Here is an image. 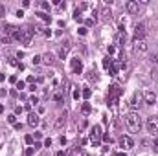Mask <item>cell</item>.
I'll list each match as a JSON object with an SVG mask.
<instances>
[{
	"mask_svg": "<svg viewBox=\"0 0 158 156\" xmlns=\"http://www.w3.org/2000/svg\"><path fill=\"white\" fill-rule=\"evenodd\" d=\"M142 105H143V94H142V92H134V96H132L129 107L132 108V112H136V110L142 108Z\"/></svg>",
	"mask_w": 158,
	"mask_h": 156,
	"instance_id": "obj_4",
	"label": "cell"
},
{
	"mask_svg": "<svg viewBox=\"0 0 158 156\" xmlns=\"http://www.w3.org/2000/svg\"><path fill=\"white\" fill-rule=\"evenodd\" d=\"M0 81H4V74H0Z\"/></svg>",
	"mask_w": 158,
	"mask_h": 156,
	"instance_id": "obj_53",
	"label": "cell"
},
{
	"mask_svg": "<svg viewBox=\"0 0 158 156\" xmlns=\"http://www.w3.org/2000/svg\"><path fill=\"white\" fill-rule=\"evenodd\" d=\"M121 88H119L118 84H112L110 88H109V97H107V101H109V105H116V101L119 99V96H121Z\"/></svg>",
	"mask_w": 158,
	"mask_h": 156,
	"instance_id": "obj_3",
	"label": "cell"
},
{
	"mask_svg": "<svg viewBox=\"0 0 158 156\" xmlns=\"http://www.w3.org/2000/svg\"><path fill=\"white\" fill-rule=\"evenodd\" d=\"M79 96H81V92L79 90H74V99H79Z\"/></svg>",
	"mask_w": 158,
	"mask_h": 156,
	"instance_id": "obj_44",
	"label": "cell"
},
{
	"mask_svg": "<svg viewBox=\"0 0 158 156\" xmlns=\"http://www.w3.org/2000/svg\"><path fill=\"white\" fill-rule=\"evenodd\" d=\"M40 7H42L44 11H48V9H50V4H48V2H40Z\"/></svg>",
	"mask_w": 158,
	"mask_h": 156,
	"instance_id": "obj_34",
	"label": "cell"
},
{
	"mask_svg": "<svg viewBox=\"0 0 158 156\" xmlns=\"http://www.w3.org/2000/svg\"><path fill=\"white\" fill-rule=\"evenodd\" d=\"M125 9H127L131 15H138V11H140V4L134 2V0H129V2H125Z\"/></svg>",
	"mask_w": 158,
	"mask_h": 156,
	"instance_id": "obj_10",
	"label": "cell"
},
{
	"mask_svg": "<svg viewBox=\"0 0 158 156\" xmlns=\"http://www.w3.org/2000/svg\"><path fill=\"white\" fill-rule=\"evenodd\" d=\"M63 99H64V90H57V92L53 94V101H55V103H61Z\"/></svg>",
	"mask_w": 158,
	"mask_h": 156,
	"instance_id": "obj_18",
	"label": "cell"
},
{
	"mask_svg": "<svg viewBox=\"0 0 158 156\" xmlns=\"http://www.w3.org/2000/svg\"><path fill=\"white\" fill-rule=\"evenodd\" d=\"M20 33H22V44H26V46H30V42L33 39V35H35V30L31 28V26H26V28H20Z\"/></svg>",
	"mask_w": 158,
	"mask_h": 156,
	"instance_id": "obj_5",
	"label": "cell"
},
{
	"mask_svg": "<svg viewBox=\"0 0 158 156\" xmlns=\"http://www.w3.org/2000/svg\"><path fill=\"white\" fill-rule=\"evenodd\" d=\"M37 17H39L40 20H44V22H48V24L52 22V17H50L48 13H44V11H39V13H37Z\"/></svg>",
	"mask_w": 158,
	"mask_h": 156,
	"instance_id": "obj_19",
	"label": "cell"
},
{
	"mask_svg": "<svg viewBox=\"0 0 158 156\" xmlns=\"http://www.w3.org/2000/svg\"><path fill=\"white\" fill-rule=\"evenodd\" d=\"M112 63H114V59H110V57L107 55V57L103 59V68H107V70H109V68L112 66Z\"/></svg>",
	"mask_w": 158,
	"mask_h": 156,
	"instance_id": "obj_21",
	"label": "cell"
},
{
	"mask_svg": "<svg viewBox=\"0 0 158 156\" xmlns=\"http://www.w3.org/2000/svg\"><path fill=\"white\" fill-rule=\"evenodd\" d=\"M125 125H127V129L131 130V132H140L142 130V117L138 112H129V114H125Z\"/></svg>",
	"mask_w": 158,
	"mask_h": 156,
	"instance_id": "obj_1",
	"label": "cell"
},
{
	"mask_svg": "<svg viewBox=\"0 0 158 156\" xmlns=\"http://www.w3.org/2000/svg\"><path fill=\"white\" fill-rule=\"evenodd\" d=\"M153 149H155V153L158 154V138L155 140V143H153Z\"/></svg>",
	"mask_w": 158,
	"mask_h": 156,
	"instance_id": "obj_39",
	"label": "cell"
},
{
	"mask_svg": "<svg viewBox=\"0 0 158 156\" xmlns=\"http://www.w3.org/2000/svg\"><path fill=\"white\" fill-rule=\"evenodd\" d=\"M145 127H147V130L151 134L158 136V116H149L147 121H145Z\"/></svg>",
	"mask_w": 158,
	"mask_h": 156,
	"instance_id": "obj_7",
	"label": "cell"
},
{
	"mask_svg": "<svg viewBox=\"0 0 158 156\" xmlns=\"http://www.w3.org/2000/svg\"><path fill=\"white\" fill-rule=\"evenodd\" d=\"M107 51H109V55H112V53L116 51V46H109V48H107Z\"/></svg>",
	"mask_w": 158,
	"mask_h": 156,
	"instance_id": "obj_37",
	"label": "cell"
},
{
	"mask_svg": "<svg viewBox=\"0 0 158 156\" xmlns=\"http://www.w3.org/2000/svg\"><path fill=\"white\" fill-rule=\"evenodd\" d=\"M119 147H121L123 151H129V149H132V147H134V141H132V138H131V136H121V138H119Z\"/></svg>",
	"mask_w": 158,
	"mask_h": 156,
	"instance_id": "obj_9",
	"label": "cell"
},
{
	"mask_svg": "<svg viewBox=\"0 0 158 156\" xmlns=\"http://www.w3.org/2000/svg\"><path fill=\"white\" fill-rule=\"evenodd\" d=\"M17 81H18L17 75H11V77H9V83H15V84H17Z\"/></svg>",
	"mask_w": 158,
	"mask_h": 156,
	"instance_id": "obj_42",
	"label": "cell"
},
{
	"mask_svg": "<svg viewBox=\"0 0 158 156\" xmlns=\"http://www.w3.org/2000/svg\"><path fill=\"white\" fill-rule=\"evenodd\" d=\"M7 63H9L11 66H17V68H18V64H20V63H17V61H15V57H9V61H7Z\"/></svg>",
	"mask_w": 158,
	"mask_h": 156,
	"instance_id": "obj_28",
	"label": "cell"
},
{
	"mask_svg": "<svg viewBox=\"0 0 158 156\" xmlns=\"http://www.w3.org/2000/svg\"><path fill=\"white\" fill-rule=\"evenodd\" d=\"M31 63H33V64H40V63H42V57H40V55H35V57L31 59Z\"/></svg>",
	"mask_w": 158,
	"mask_h": 156,
	"instance_id": "obj_26",
	"label": "cell"
},
{
	"mask_svg": "<svg viewBox=\"0 0 158 156\" xmlns=\"http://www.w3.org/2000/svg\"><path fill=\"white\" fill-rule=\"evenodd\" d=\"M20 112H22V107H17V108H15V116H18Z\"/></svg>",
	"mask_w": 158,
	"mask_h": 156,
	"instance_id": "obj_46",
	"label": "cell"
},
{
	"mask_svg": "<svg viewBox=\"0 0 158 156\" xmlns=\"http://www.w3.org/2000/svg\"><path fill=\"white\" fill-rule=\"evenodd\" d=\"M33 138H35V140H40V138H42V132H35Z\"/></svg>",
	"mask_w": 158,
	"mask_h": 156,
	"instance_id": "obj_43",
	"label": "cell"
},
{
	"mask_svg": "<svg viewBox=\"0 0 158 156\" xmlns=\"http://www.w3.org/2000/svg\"><path fill=\"white\" fill-rule=\"evenodd\" d=\"M13 127H15V130H22V123H15Z\"/></svg>",
	"mask_w": 158,
	"mask_h": 156,
	"instance_id": "obj_40",
	"label": "cell"
},
{
	"mask_svg": "<svg viewBox=\"0 0 158 156\" xmlns=\"http://www.w3.org/2000/svg\"><path fill=\"white\" fill-rule=\"evenodd\" d=\"M72 70H74V74H83V63H81V59H72Z\"/></svg>",
	"mask_w": 158,
	"mask_h": 156,
	"instance_id": "obj_14",
	"label": "cell"
},
{
	"mask_svg": "<svg viewBox=\"0 0 158 156\" xmlns=\"http://www.w3.org/2000/svg\"><path fill=\"white\" fill-rule=\"evenodd\" d=\"M114 156H127V154H123V153H118V154H114Z\"/></svg>",
	"mask_w": 158,
	"mask_h": 156,
	"instance_id": "obj_52",
	"label": "cell"
},
{
	"mask_svg": "<svg viewBox=\"0 0 158 156\" xmlns=\"http://www.w3.org/2000/svg\"><path fill=\"white\" fill-rule=\"evenodd\" d=\"M147 35V22H140L134 28V39H143Z\"/></svg>",
	"mask_w": 158,
	"mask_h": 156,
	"instance_id": "obj_8",
	"label": "cell"
},
{
	"mask_svg": "<svg viewBox=\"0 0 158 156\" xmlns=\"http://www.w3.org/2000/svg\"><path fill=\"white\" fill-rule=\"evenodd\" d=\"M101 138H103V132H101V127L99 125H94V129L90 130V143L94 147H97L101 143Z\"/></svg>",
	"mask_w": 158,
	"mask_h": 156,
	"instance_id": "obj_2",
	"label": "cell"
},
{
	"mask_svg": "<svg viewBox=\"0 0 158 156\" xmlns=\"http://www.w3.org/2000/svg\"><path fill=\"white\" fill-rule=\"evenodd\" d=\"M17 88H18V90H24V88H26V83H24V81H17Z\"/></svg>",
	"mask_w": 158,
	"mask_h": 156,
	"instance_id": "obj_29",
	"label": "cell"
},
{
	"mask_svg": "<svg viewBox=\"0 0 158 156\" xmlns=\"http://www.w3.org/2000/svg\"><path fill=\"white\" fill-rule=\"evenodd\" d=\"M17 17H18V18H22V17H24V11H22V9H18V11H17Z\"/></svg>",
	"mask_w": 158,
	"mask_h": 156,
	"instance_id": "obj_45",
	"label": "cell"
},
{
	"mask_svg": "<svg viewBox=\"0 0 158 156\" xmlns=\"http://www.w3.org/2000/svg\"><path fill=\"white\" fill-rule=\"evenodd\" d=\"M64 123H66V112H64V114H59V116L55 117V121H53V129L59 130V129H63Z\"/></svg>",
	"mask_w": 158,
	"mask_h": 156,
	"instance_id": "obj_13",
	"label": "cell"
},
{
	"mask_svg": "<svg viewBox=\"0 0 158 156\" xmlns=\"http://www.w3.org/2000/svg\"><path fill=\"white\" fill-rule=\"evenodd\" d=\"M143 101H145L147 105L156 103V94H155L153 90H145V92H143Z\"/></svg>",
	"mask_w": 158,
	"mask_h": 156,
	"instance_id": "obj_12",
	"label": "cell"
},
{
	"mask_svg": "<svg viewBox=\"0 0 158 156\" xmlns=\"http://www.w3.org/2000/svg\"><path fill=\"white\" fill-rule=\"evenodd\" d=\"M101 20H103V22H110V20H112V11H110L109 7H105V9L101 11Z\"/></svg>",
	"mask_w": 158,
	"mask_h": 156,
	"instance_id": "obj_16",
	"label": "cell"
},
{
	"mask_svg": "<svg viewBox=\"0 0 158 156\" xmlns=\"http://www.w3.org/2000/svg\"><path fill=\"white\" fill-rule=\"evenodd\" d=\"M37 103H39V97L37 96H31L30 97V105H37Z\"/></svg>",
	"mask_w": 158,
	"mask_h": 156,
	"instance_id": "obj_30",
	"label": "cell"
},
{
	"mask_svg": "<svg viewBox=\"0 0 158 156\" xmlns=\"http://www.w3.org/2000/svg\"><path fill=\"white\" fill-rule=\"evenodd\" d=\"M39 121H40L39 116H37V114H33V112L28 116V125H30V127H37V125H39Z\"/></svg>",
	"mask_w": 158,
	"mask_h": 156,
	"instance_id": "obj_17",
	"label": "cell"
},
{
	"mask_svg": "<svg viewBox=\"0 0 158 156\" xmlns=\"http://www.w3.org/2000/svg\"><path fill=\"white\" fill-rule=\"evenodd\" d=\"M151 63H153V64H158V53H153V55H151Z\"/></svg>",
	"mask_w": 158,
	"mask_h": 156,
	"instance_id": "obj_32",
	"label": "cell"
},
{
	"mask_svg": "<svg viewBox=\"0 0 158 156\" xmlns=\"http://www.w3.org/2000/svg\"><path fill=\"white\" fill-rule=\"evenodd\" d=\"M2 42H4V44H9V42H11V37L4 35V37H2Z\"/></svg>",
	"mask_w": 158,
	"mask_h": 156,
	"instance_id": "obj_36",
	"label": "cell"
},
{
	"mask_svg": "<svg viewBox=\"0 0 158 156\" xmlns=\"http://www.w3.org/2000/svg\"><path fill=\"white\" fill-rule=\"evenodd\" d=\"M55 156H66V153H64V151H59V153H57Z\"/></svg>",
	"mask_w": 158,
	"mask_h": 156,
	"instance_id": "obj_49",
	"label": "cell"
},
{
	"mask_svg": "<svg viewBox=\"0 0 158 156\" xmlns=\"http://www.w3.org/2000/svg\"><path fill=\"white\" fill-rule=\"evenodd\" d=\"M88 79H90V81H97V75H96V72H94V70L90 72V75H88Z\"/></svg>",
	"mask_w": 158,
	"mask_h": 156,
	"instance_id": "obj_33",
	"label": "cell"
},
{
	"mask_svg": "<svg viewBox=\"0 0 158 156\" xmlns=\"http://www.w3.org/2000/svg\"><path fill=\"white\" fill-rule=\"evenodd\" d=\"M81 112H83L85 116H88V114L92 112V107H90L88 103H83V105H81Z\"/></svg>",
	"mask_w": 158,
	"mask_h": 156,
	"instance_id": "obj_20",
	"label": "cell"
},
{
	"mask_svg": "<svg viewBox=\"0 0 158 156\" xmlns=\"http://www.w3.org/2000/svg\"><path fill=\"white\" fill-rule=\"evenodd\" d=\"M24 141H26V143H28V145L31 147V145H33V136H31V134H28V136L24 138Z\"/></svg>",
	"mask_w": 158,
	"mask_h": 156,
	"instance_id": "obj_25",
	"label": "cell"
},
{
	"mask_svg": "<svg viewBox=\"0 0 158 156\" xmlns=\"http://www.w3.org/2000/svg\"><path fill=\"white\" fill-rule=\"evenodd\" d=\"M2 112H4V105H0V114H2Z\"/></svg>",
	"mask_w": 158,
	"mask_h": 156,
	"instance_id": "obj_51",
	"label": "cell"
},
{
	"mask_svg": "<svg viewBox=\"0 0 158 156\" xmlns=\"http://www.w3.org/2000/svg\"><path fill=\"white\" fill-rule=\"evenodd\" d=\"M94 22H96L94 18H86V22H85V24H86V28H90V26H94Z\"/></svg>",
	"mask_w": 158,
	"mask_h": 156,
	"instance_id": "obj_35",
	"label": "cell"
},
{
	"mask_svg": "<svg viewBox=\"0 0 158 156\" xmlns=\"http://www.w3.org/2000/svg\"><path fill=\"white\" fill-rule=\"evenodd\" d=\"M81 96H83V97H85V99H88V97H90V96H92V90H90V88H85V90H83V92H81Z\"/></svg>",
	"mask_w": 158,
	"mask_h": 156,
	"instance_id": "obj_24",
	"label": "cell"
},
{
	"mask_svg": "<svg viewBox=\"0 0 158 156\" xmlns=\"http://www.w3.org/2000/svg\"><path fill=\"white\" fill-rule=\"evenodd\" d=\"M35 153H37V149H35L33 145H31V147H28V149L24 151V154H26V156H33V154H35Z\"/></svg>",
	"mask_w": 158,
	"mask_h": 156,
	"instance_id": "obj_22",
	"label": "cell"
},
{
	"mask_svg": "<svg viewBox=\"0 0 158 156\" xmlns=\"http://www.w3.org/2000/svg\"><path fill=\"white\" fill-rule=\"evenodd\" d=\"M7 123H13V125H15V123H17V116H15V114H9V116H7Z\"/></svg>",
	"mask_w": 158,
	"mask_h": 156,
	"instance_id": "obj_27",
	"label": "cell"
},
{
	"mask_svg": "<svg viewBox=\"0 0 158 156\" xmlns=\"http://www.w3.org/2000/svg\"><path fill=\"white\" fill-rule=\"evenodd\" d=\"M33 147H35V149H37V151H39V149H40V147H42V145H40L39 141H35V143H33Z\"/></svg>",
	"mask_w": 158,
	"mask_h": 156,
	"instance_id": "obj_48",
	"label": "cell"
},
{
	"mask_svg": "<svg viewBox=\"0 0 158 156\" xmlns=\"http://www.w3.org/2000/svg\"><path fill=\"white\" fill-rule=\"evenodd\" d=\"M28 83H30V84H33V83H35V77H33V75H30V77H28Z\"/></svg>",
	"mask_w": 158,
	"mask_h": 156,
	"instance_id": "obj_47",
	"label": "cell"
},
{
	"mask_svg": "<svg viewBox=\"0 0 158 156\" xmlns=\"http://www.w3.org/2000/svg\"><path fill=\"white\" fill-rule=\"evenodd\" d=\"M44 147H52V138H46L44 140Z\"/></svg>",
	"mask_w": 158,
	"mask_h": 156,
	"instance_id": "obj_38",
	"label": "cell"
},
{
	"mask_svg": "<svg viewBox=\"0 0 158 156\" xmlns=\"http://www.w3.org/2000/svg\"><path fill=\"white\" fill-rule=\"evenodd\" d=\"M74 18L79 20V22H81V18H83V13H81V9H79V7H76V11H74Z\"/></svg>",
	"mask_w": 158,
	"mask_h": 156,
	"instance_id": "obj_23",
	"label": "cell"
},
{
	"mask_svg": "<svg viewBox=\"0 0 158 156\" xmlns=\"http://www.w3.org/2000/svg\"><path fill=\"white\" fill-rule=\"evenodd\" d=\"M125 40H127V33H125L123 28H119V31L114 35V44H116V46H123Z\"/></svg>",
	"mask_w": 158,
	"mask_h": 156,
	"instance_id": "obj_11",
	"label": "cell"
},
{
	"mask_svg": "<svg viewBox=\"0 0 158 156\" xmlns=\"http://www.w3.org/2000/svg\"><path fill=\"white\" fill-rule=\"evenodd\" d=\"M132 50H134L136 55L145 53V51H147V42H145V39H134V42H132Z\"/></svg>",
	"mask_w": 158,
	"mask_h": 156,
	"instance_id": "obj_6",
	"label": "cell"
},
{
	"mask_svg": "<svg viewBox=\"0 0 158 156\" xmlns=\"http://www.w3.org/2000/svg\"><path fill=\"white\" fill-rule=\"evenodd\" d=\"M4 17H6V6L0 4V18H4Z\"/></svg>",
	"mask_w": 158,
	"mask_h": 156,
	"instance_id": "obj_31",
	"label": "cell"
},
{
	"mask_svg": "<svg viewBox=\"0 0 158 156\" xmlns=\"http://www.w3.org/2000/svg\"><path fill=\"white\" fill-rule=\"evenodd\" d=\"M77 31H79V35H86V28H79Z\"/></svg>",
	"mask_w": 158,
	"mask_h": 156,
	"instance_id": "obj_41",
	"label": "cell"
},
{
	"mask_svg": "<svg viewBox=\"0 0 158 156\" xmlns=\"http://www.w3.org/2000/svg\"><path fill=\"white\" fill-rule=\"evenodd\" d=\"M81 156H90L88 153H85V151H81Z\"/></svg>",
	"mask_w": 158,
	"mask_h": 156,
	"instance_id": "obj_50",
	"label": "cell"
},
{
	"mask_svg": "<svg viewBox=\"0 0 158 156\" xmlns=\"http://www.w3.org/2000/svg\"><path fill=\"white\" fill-rule=\"evenodd\" d=\"M42 63H44L46 66H52V64H55V55H53L52 51L44 53V55H42Z\"/></svg>",
	"mask_w": 158,
	"mask_h": 156,
	"instance_id": "obj_15",
	"label": "cell"
}]
</instances>
